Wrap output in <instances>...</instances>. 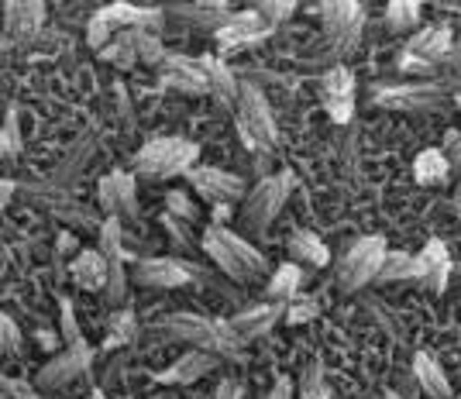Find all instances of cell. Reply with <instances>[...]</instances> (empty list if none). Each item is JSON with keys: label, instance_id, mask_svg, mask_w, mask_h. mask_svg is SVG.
Returning <instances> with one entry per match:
<instances>
[{"label": "cell", "instance_id": "9c48e42d", "mask_svg": "<svg viewBox=\"0 0 461 399\" xmlns=\"http://www.w3.org/2000/svg\"><path fill=\"white\" fill-rule=\"evenodd\" d=\"M321 24H324V39L330 45V52L348 56L362 39L366 7L358 0H327V4H321Z\"/></svg>", "mask_w": 461, "mask_h": 399}, {"label": "cell", "instance_id": "5bb4252c", "mask_svg": "<svg viewBox=\"0 0 461 399\" xmlns=\"http://www.w3.org/2000/svg\"><path fill=\"white\" fill-rule=\"evenodd\" d=\"M321 104L334 124H348L355 114V73L348 66H330L321 77Z\"/></svg>", "mask_w": 461, "mask_h": 399}, {"label": "cell", "instance_id": "7c38bea8", "mask_svg": "<svg viewBox=\"0 0 461 399\" xmlns=\"http://www.w3.org/2000/svg\"><path fill=\"white\" fill-rule=\"evenodd\" d=\"M158 77L169 90H179V94H211V77H207V66L200 56L190 59L179 52H166V59L158 62Z\"/></svg>", "mask_w": 461, "mask_h": 399}, {"label": "cell", "instance_id": "d4e9b609", "mask_svg": "<svg viewBox=\"0 0 461 399\" xmlns=\"http://www.w3.org/2000/svg\"><path fill=\"white\" fill-rule=\"evenodd\" d=\"M286 248L293 251V262H303V266L324 268L327 262H330V251H327V245L321 241V234H313V231H307V228L289 231Z\"/></svg>", "mask_w": 461, "mask_h": 399}, {"label": "cell", "instance_id": "4316f807", "mask_svg": "<svg viewBox=\"0 0 461 399\" xmlns=\"http://www.w3.org/2000/svg\"><path fill=\"white\" fill-rule=\"evenodd\" d=\"M169 14L190 21V24H200V28H211V32H221L234 18V11H228L224 4H176V7H169Z\"/></svg>", "mask_w": 461, "mask_h": 399}, {"label": "cell", "instance_id": "44dd1931", "mask_svg": "<svg viewBox=\"0 0 461 399\" xmlns=\"http://www.w3.org/2000/svg\"><path fill=\"white\" fill-rule=\"evenodd\" d=\"M410 56L423 59V62H430V66H438L447 52H451V28L444 24V21H434V24H427L420 32H413L410 39H406V49Z\"/></svg>", "mask_w": 461, "mask_h": 399}, {"label": "cell", "instance_id": "ee69618b", "mask_svg": "<svg viewBox=\"0 0 461 399\" xmlns=\"http://www.w3.org/2000/svg\"><path fill=\"white\" fill-rule=\"evenodd\" d=\"M293 396V385H289V379H279L276 382V389L269 393V399H289Z\"/></svg>", "mask_w": 461, "mask_h": 399}, {"label": "cell", "instance_id": "2e32d148", "mask_svg": "<svg viewBox=\"0 0 461 399\" xmlns=\"http://www.w3.org/2000/svg\"><path fill=\"white\" fill-rule=\"evenodd\" d=\"M90 361H94V348H90V344L66 348V351H59L52 361H45V368L35 376V385H39L41 393H45V389H59V385H66V382L79 379V376L90 368Z\"/></svg>", "mask_w": 461, "mask_h": 399}, {"label": "cell", "instance_id": "ac0fdd59", "mask_svg": "<svg viewBox=\"0 0 461 399\" xmlns=\"http://www.w3.org/2000/svg\"><path fill=\"white\" fill-rule=\"evenodd\" d=\"M447 279H451V251H447L441 238H430L417 251V276H413V283L427 286L434 296H441L444 289H447Z\"/></svg>", "mask_w": 461, "mask_h": 399}, {"label": "cell", "instance_id": "4fadbf2b", "mask_svg": "<svg viewBox=\"0 0 461 399\" xmlns=\"http://www.w3.org/2000/svg\"><path fill=\"white\" fill-rule=\"evenodd\" d=\"M272 35V24L266 21V14L258 7H249V11H238L234 18L213 32V39L221 45V52H241V49H251L258 41H266Z\"/></svg>", "mask_w": 461, "mask_h": 399}, {"label": "cell", "instance_id": "7bdbcfd3", "mask_svg": "<svg viewBox=\"0 0 461 399\" xmlns=\"http://www.w3.org/2000/svg\"><path fill=\"white\" fill-rule=\"evenodd\" d=\"M211 399H241V385H238L234 379H224L217 389H213Z\"/></svg>", "mask_w": 461, "mask_h": 399}, {"label": "cell", "instance_id": "603a6c76", "mask_svg": "<svg viewBox=\"0 0 461 399\" xmlns=\"http://www.w3.org/2000/svg\"><path fill=\"white\" fill-rule=\"evenodd\" d=\"M413 376H417V385H420L430 399H451L455 396V393H451V382H447V376H444L441 361L434 358V355L420 351V355L413 358Z\"/></svg>", "mask_w": 461, "mask_h": 399}, {"label": "cell", "instance_id": "f6af8a7d", "mask_svg": "<svg viewBox=\"0 0 461 399\" xmlns=\"http://www.w3.org/2000/svg\"><path fill=\"white\" fill-rule=\"evenodd\" d=\"M11 193H14V183H11V179H4V204L11 200Z\"/></svg>", "mask_w": 461, "mask_h": 399}, {"label": "cell", "instance_id": "8fae6325", "mask_svg": "<svg viewBox=\"0 0 461 399\" xmlns=\"http://www.w3.org/2000/svg\"><path fill=\"white\" fill-rule=\"evenodd\" d=\"M131 279L138 286H149V289H179V286H190L196 279H203V272L183 258H138Z\"/></svg>", "mask_w": 461, "mask_h": 399}, {"label": "cell", "instance_id": "60d3db41", "mask_svg": "<svg viewBox=\"0 0 461 399\" xmlns=\"http://www.w3.org/2000/svg\"><path fill=\"white\" fill-rule=\"evenodd\" d=\"M4 393L11 399H49L39 385H28V382H14V379H4Z\"/></svg>", "mask_w": 461, "mask_h": 399}, {"label": "cell", "instance_id": "f35d334b", "mask_svg": "<svg viewBox=\"0 0 461 399\" xmlns=\"http://www.w3.org/2000/svg\"><path fill=\"white\" fill-rule=\"evenodd\" d=\"M293 7H296V4H289V0H266V4H258V11L266 14V21H269L272 28H276L279 21H286L289 14H293Z\"/></svg>", "mask_w": 461, "mask_h": 399}, {"label": "cell", "instance_id": "e0dca14e", "mask_svg": "<svg viewBox=\"0 0 461 399\" xmlns=\"http://www.w3.org/2000/svg\"><path fill=\"white\" fill-rule=\"evenodd\" d=\"M286 310L289 304H255V306H245V310H238L234 317H228V327L241 338V341H258L262 334H269L272 327L279 321H286Z\"/></svg>", "mask_w": 461, "mask_h": 399}, {"label": "cell", "instance_id": "681fc988", "mask_svg": "<svg viewBox=\"0 0 461 399\" xmlns=\"http://www.w3.org/2000/svg\"><path fill=\"white\" fill-rule=\"evenodd\" d=\"M455 399H461V396H455Z\"/></svg>", "mask_w": 461, "mask_h": 399}, {"label": "cell", "instance_id": "8d00e7d4", "mask_svg": "<svg viewBox=\"0 0 461 399\" xmlns=\"http://www.w3.org/2000/svg\"><path fill=\"white\" fill-rule=\"evenodd\" d=\"M166 207H169V213H173L176 221H183V224H196L200 221V210H196V204H193L186 193H166Z\"/></svg>", "mask_w": 461, "mask_h": 399}, {"label": "cell", "instance_id": "9a60e30c", "mask_svg": "<svg viewBox=\"0 0 461 399\" xmlns=\"http://www.w3.org/2000/svg\"><path fill=\"white\" fill-rule=\"evenodd\" d=\"M96 196H100V207L107 210L111 217H135L138 213V186L135 176L124 169L107 172L100 183H96Z\"/></svg>", "mask_w": 461, "mask_h": 399}, {"label": "cell", "instance_id": "cb8c5ba5", "mask_svg": "<svg viewBox=\"0 0 461 399\" xmlns=\"http://www.w3.org/2000/svg\"><path fill=\"white\" fill-rule=\"evenodd\" d=\"M203 59V66H207V77H211V96L221 104V107H238V94H241V83L234 79V73H230V66L224 62V59L217 56H200Z\"/></svg>", "mask_w": 461, "mask_h": 399}, {"label": "cell", "instance_id": "83f0119b", "mask_svg": "<svg viewBox=\"0 0 461 399\" xmlns=\"http://www.w3.org/2000/svg\"><path fill=\"white\" fill-rule=\"evenodd\" d=\"M300 283H303V272L296 262H286L272 272V279L266 283V296L272 304H293L300 296Z\"/></svg>", "mask_w": 461, "mask_h": 399}, {"label": "cell", "instance_id": "484cf974", "mask_svg": "<svg viewBox=\"0 0 461 399\" xmlns=\"http://www.w3.org/2000/svg\"><path fill=\"white\" fill-rule=\"evenodd\" d=\"M413 179L420 186H444L451 179V159L444 155V149H423L413 159Z\"/></svg>", "mask_w": 461, "mask_h": 399}, {"label": "cell", "instance_id": "7dc6e473", "mask_svg": "<svg viewBox=\"0 0 461 399\" xmlns=\"http://www.w3.org/2000/svg\"><path fill=\"white\" fill-rule=\"evenodd\" d=\"M455 107L461 111V94H455Z\"/></svg>", "mask_w": 461, "mask_h": 399}, {"label": "cell", "instance_id": "30bf717a", "mask_svg": "<svg viewBox=\"0 0 461 399\" xmlns=\"http://www.w3.org/2000/svg\"><path fill=\"white\" fill-rule=\"evenodd\" d=\"M186 179H190V186L196 190V196H203V200H211L213 207H230L241 200L245 204V183L228 169H217V166H193L186 172Z\"/></svg>", "mask_w": 461, "mask_h": 399}, {"label": "cell", "instance_id": "52a82bcc", "mask_svg": "<svg viewBox=\"0 0 461 399\" xmlns=\"http://www.w3.org/2000/svg\"><path fill=\"white\" fill-rule=\"evenodd\" d=\"M385 258H389V248H385L383 234H366V238H358V241L338 258V276H334V279H338V289H341V293H358L362 286L375 283L385 266Z\"/></svg>", "mask_w": 461, "mask_h": 399}, {"label": "cell", "instance_id": "ba28073f", "mask_svg": "<svg viewBox=\"0 0 461 399\" xmlns=\"http://www.w3.org/2000/svg\"><path fill=\"white\" fill-rule=\"evenodd\" d=\"M289 186H293V179H289L286 172L258 179L249 190V196H245V204H241V224H245V231L266 234V228H269L272 221L283 213V207H286Z\"/></svg>", "mask_w": 461, "mask_h": 399}, {"label": "cell", "instance_id": "4dcf8cb0", "mask_svg": "<svg viewBox=\"0 0 461 399\" xmlns=\"http://www.w3.org/2000/svg\"><path fill=\"white\" fill-rule=\"evenodd\" d=\"M417 276V255L410 251H389L383 272L375 283H403V279H413Z\"/></svg>", "mask_w": 461, "mask_h": 399}, {"label": "cell", "instance_id": "d6a6232c", "mask_svg": "<svg viewBox=\"0 0 461 399\" xmlns=\"http://www.w3.org/2000/svg\"><path fill=\"white\" fill-rule=\"evenodd\" d=\"M100 59H107V62H114V66H135L138 62L135 32H121L107 49H100Z\"/></svg>", "mask_w": 461, "mask_h": 399}, {"label": "cell", "instance_id": "836d02e7", "mask_svg": "<svg viewBox=\"0 0 461 399\" xmlns=\"http://www.w3.org/2000/svg\"><path fill=\"white\" fill-rule=\"evenodd\" d=\"M21 152V124H18V111L11 107L4 114V128H0V155L4 159H14Z\"/></svg>", "mask_w": 461, "mask_h": 399}, {"label": "cell", "instance_id": "7a4b0ae2", "mask_svg": "<svg viewBox=\"0 0 461 399\" xmlns=\"http://www.w3.org/2000/svg\"><path fill=\"white\" fill-rule=\"evenodd\" d=\"M203 251L234 283H258L266 276V255L251 245L249 238H241L238 231L224 228V224H211L203 231Z\"/></svg>", "mask_w": 461, "mask_h": 399}, {"label": "cell", "instance_id": "277c9868", "mask_svg": "<svg viewBox=\"0 0 461 399\" xmlns=\"http://www.w3.org/2000/svg\"><path fill=\"white\" fill-rule=\"evenodd\" d=\"M166 21V11L158 7H138V4H107L100 7L90 24H86V41L94 45L96 52L107 49L121 32H158Z\"/></svg>", "mask_w": 461, "mask_h": 399}, {"label": "cell", "instance_id": "b9f144b4", "mask_svg": "<svg viewBox=\"0 0 461 399\" xmlns=\"http://www.w3.org/2000/svg\"><path fill=\"white\" fill-rule=\"evenodd\" d=\"M447 159H451V169H458L461 172V134H447Z\"/></svg>", "mask_w": 461, "mask_h": 399}, {"label": "cell", "instance_id": "5b68a950", "mask_svg": "<svg viewBox=\"0 0 461 399\" xmlns=\"http://www.w3.org/2000/svg\"><path fill=\"white\" fill-rule=\"evenodd\" d=\"M451 96L447 83L427 79V83H379L372 86V107H383L393 114H430L441 111Z\"/></svg>", "mask_w": 461, "mask_h": 399}, {"label": "cell", "instance_id": "ffe728a7", "mask_svg": "<svg viewBox=\"0 0 461 399\" xmlns=\"http://www.w3.org/2000/svg\"><path fill=\"white\" fill-rule=\"evenodd\" d=\"M73 283L83 289V293H107V283H111V262L104 251L96 248H83L77 258H73Z\"/></svg>", "mask_w": 461, "mask_h": 399}, {"label": "cell", "instance_id": "8992f818", "mask_svg": "<svg viewBox=\"0 0 461 399\" xmlns=\"http://www.w3.org/2000/svg\"><path fill=\"white\" fill-rule=\"evenodd\" d=\"M234 117H238V134H241V141L249 145L251 152H272V149H276L279 128H276V117H272V111H269V100H266V94H262L255 83H249V79L241 83Z\"/></svg>", "mask_w": 461, "mask_h": 399}, {"label": "cell", "instance_id": "6da1fadb", "mask_svg": "<svg viewBox=\"0 0 461 399\" xmlns=\"http://www.w3.org/2000/svg\"><path fill=\"white\" fill-rule=\"evenodd\" d=\"M155 334L166 341H186L213 358H241L245 341L228 327V321H211L200 313H166L155 321Z\"/></svg>", "mask_w": 461, "mask_h": 399}, {"label": "cell", "instance_id": "d6986e66", "mask_svg": "<svg viewBox=\"0 0 461 399\" xmlns=\"http://www.w3.org/2000/svg\"><path fill=\"white\" fill-rule=\"evenodd\" d=\"M41 24H45V4L39 0H24V4H4V45L11 49L14 41L24 45V41H32L35 35L41 32Z\"/></svg>", "mask_w": 461, "mask_h": 399}, {"label": "cell", "instance_id": "1f68e13d", "mask_svg": "<svg viewBox=\"0 0 461 399\" xmlns=\"http://www.w3.org/2000/svg\"><path fill=\"white\" fill-rule=\"evenodd\" d=\"M296 399H330V385L324 379V368L321 361H310L300 376V385H296Z\"/></svg>", "mask_w": 461, "mask_h": 399}, {"label": "cell", "instance_id": "e575fe53", "mask_svg": "<svg viewBox=\"0 0 461 399\" xmlns=\"http://www.w3.org/2000/svg\"><path fill=\"white\" fill-rule=\"evenodd\" d=\"M59 327H62V341H66V348H79V344H86V338H83V331H79V321H77V313H73V304H69V300H59Z\"/></svg>", "mask_w": 461, "mask_h": 399}, {"label": "cell", "instance_id": "c3c4849f", "mask_svg": "<svg viewBox=\"0 0 461 399\" xmlns=\"http://www.w3.org/2000/svg\"><path fill=\"white\" fill-rule=\"evenodd\" d=\"M4 399H11V396H7V393H4Z\"/></svg>", "mask_w": 461, "mask_h": 399}, {"label": "cell", "instance_id": "d590c367", "mask_svg": "<svg viewBox=\"0 0 461 399\" xmlns=\"http://www.w3.org/2000/svg\"><path fill=\"white\" fill-rule=\"evenodd\" d=\"M321 317V300L317 296H296L286 310V323L289 327H300V323H310Z\"/></svg>", "mask_w": 461, "mask_h": 399}, {"label": "cell", "instance_id": "f546056e", "mask_svg": "<svg viewBox=\"0 0 461 399\" xmlns=\"http://www.w3.org/2000/svg\"><path fill=\"white\" fill-rule=\"evenodd\" d=\"M138 334V321L131 310H114V317L107 323V338H104V351H114V348H128V344L135 341Z\"/></svg>", "mask_w": 461, "mask_h": 399}, {"label": "cell", "instance_id": "7402d4cb", "mask_svg": "<svg viewBox=\"0 0 461 399\" xmlns=\"http://www.w3.org/2000/svg\"><path fill=\"white\" fill-rule=\"evenodd\" d=\"M213 365H217L213 355H207V351H190V355L176 358L166 372H155L152 379L158 382V385H193V382L203 379Z\"/></svg>", "mask_w": 461, "mask_h": 399}, {"label": "cell", "instance_id": "f1b7e54d", "mask_svg": "<svg viewBox=\"0 0 461 399\" xmlns=\"http://www.w3.org/2000/svg\"><path fill=\"white\" fill-rule=\"evenodd\" d=\"M420 0H393L385 4V32L389 35H403V32H413L420 24Z\"/></svg>", "mask_w": 461, "mask_h": 399}, {"label": "cell", "instance_id": "ab89813d", "mask_svg": "<svg viewBox=\"0 0 461 399\" xmlns=\"http://www.w3.org/2000/svg\"><path fill=\"white\" fill-rule=\"evenodd\" d=\"M396 66L403 69V73H413V77H430L438 66H430V62H423V59H417V56H410V52H400L396 56Z\"/></svg>", "mask_w": 461, "mask_h": 399}, {"label": "cell", "instance_id": "74e56055", "mask_svg": "<svg viewBox=\"0 0 461 399\" xmlns=\"http://www.w3.org/2000/svg\"><path fill=\"white\" fill-rule=\"evenodd\" d=\"M18 344H21L18 323H14V317H11V313H4V317H0V351H4V355H11Z\"/></svg>", "mask_w": 461, "mask_h": 399}, {"label": "cell", "instance_id": "bcb514c9", "mask_svg": "<svg viewBox=\"0 0 461 399\" xmlns=\"http://www.w3.org/2000/svg\"><path fill=\"white\" fill-rule=\"evenodd\" d=\"M383 399H403V396H400V393H393V389H389V393H385Z\"/></svg>", "mask_w": 461, "mask_h": 399}, {"label": "cell", "instance_id": "3957f363", "mask_svg": "<svg viewBox=\"0 0 461 399\" xmlns=\"http://www.w3.org/2000/svg\"><path fill=\"white\" fill-rule=\"evenodd\" d=\"M200 159V145L179 134H166V138H152L145 141L135 155V172L149 183H162L173 176H186Z\"/></svg>", "mask_w": 461, "mask_h": 399}]
</instances>
